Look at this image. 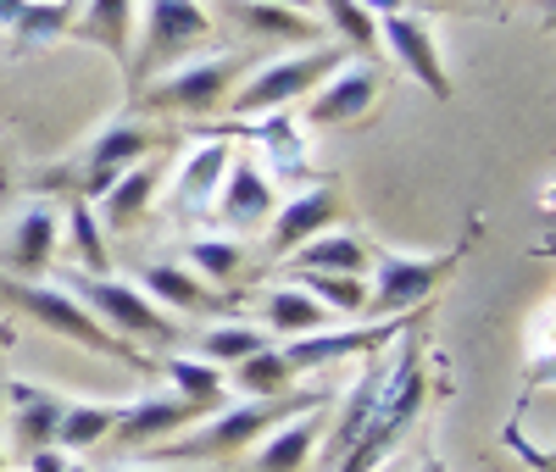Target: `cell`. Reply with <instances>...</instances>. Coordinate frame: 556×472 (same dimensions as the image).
<instances>
[{
  "mask_svg": "<svg viewBox=\"0 0 556 472\" xmlns=\"http://www.w3.org/2000/svg\"><path fill=\"white\" fill-rule=\"evenodd\" d=\"M123 472H156V467H123Z\"/></svg>",
  "mask_w": 556,
  "mask_h": 472,
  "instance_id": "43",
  "label": "cell"
},
{
  "mask_svg": "<svg viewBox=\"0 0 556 472\" xmlns=\"http://www.w3.org/2000/svg\"><path fill=\"white\" fill-rule=\"evenodd\" d=\"M374 267V251H367L362 233H345V228H329L306 240L295 256H290V272H345V278H362Z\"/></svg>",
  "mask_w": 556,
  "mask_h": 472,
  "instance_id": "24",
  "label": "cell"
},
{
  "mask_svg": "<svg viewBox=\"0 0 556 472\" xmlns=\"http://www.w3.org/2000/svg\"><path fill=\"white\" fill-rule=\"evenodd\" d=\"M267 328L285 340H306V334H323V322H329V311H323L306 290H273L267 295Z\"/></svg>",
  "mask_w": 556,
  "mask_h": 472,
  "instance_id": "29",
  "label": "cell"
},
{
  "mask_svg": "<svg viewBox=\"0 0 556 472\" xmlns=\"http://www.w3.org/2000/svg\"><path fill=\"white\" fill-rule=\"evenodd\" d=\"M67 233H73V251H78V261L89 267V278H106L112 256H106V233H101V217H96V206H89V201H78V195H73V206H67Z\"/></svg>",
  "mask_w": 556,
  "mask_h": 472,
  "instance_id": "31",
  "label": "cell"
},
{
  "mask_svg": "<svg viewBox=\"0 0 556 472\" xmlns=\"http://www.w3.org/2000/svg\"><path fill=\"white\" fill-rule=\"evenodd\" d=\"M379 44H390L395 62H401L417 84H424L434 101H451V73H445V62H440V44H434V34H429L424 17H406V12L379 17Z\"/></svg>",
  "mask_w": 556,
  "mask_h": 472,
  "instance_id": "14",
  "label": "cell"
},
{
  "mask_svg": "<svg viewBox=\"0 0 556 472\" xmlns=\"http://www.w3.org/2000/svg\"><path fill=\"white\" fill-rule=\"evenodd\" d=\"M462 261V245L445 256H379V278L367 283V311L362 317H406L412 306H424L440 283L451 278V267Z\"/></svg>",
  "mask_w": 556,
  "mask_h": 472,
  "instance_id": "8",
  "label": "cell"
},
{
  "mask_svg": "<svg viewBox=\"0 0 556 472\" xmlns=\"http://www.w3.org/2000/svg\"><path fill=\"white\" fill-rule=\"evenodd\" d=\"M356 7L367 17H395V12H406V0H356Z\"/></svg>",
  "mask_w": 556,
  "mask_h": 472,
  "instance_id": "37",
  "label": "cell"
},
{
  "mask_svg": "<svg viewBox=\"0 0 556 472\" xmlns=\"http://www.w3.org/2000/svg\"><path fill=\"white\" fill-rule=\"evenodd\" d=\"M267 7H290V12H306L312 0H267Z\"/></svg>",
  "mask_w": 556,
  "mask_h": 472,
  "instance_id": "40",
  "label": "cell"
},
{
  "mask_svg": "<svg viewBox=\"0 0 556 472\" xmlns=\"http://www.w3.org/2000/svg\"><path fill=\"white\" fill-rule=\"evenodd\" d=\"M312 445H317V411H301L262 439V450L245 461V472H301L312 461Z\"/></svg>",
  "mask_w": 556,
  "mask_h": 472,
  "instance_id": "25",
  "label": "cell"
},
{
  "mask_svg": "<svg viewBox=\"0 0 556 472\" xmlns=\"http://www.w3.org/2000/svg\"><path fill=\"white\" fill-rule=\"evenodd\" d=\"M128 400H67L62 422H56V445L62 450H96L112 439L117 417H123Z\"/></svg>",
  "mask_w": 556,
  "mask_h": 472,
  "instance_id": "26",
  "label": "cell"
},
{
  "mask_svg": "<svg viewBox=\"0 0 556 472\" xmlns=\"http://www.w3.org/2000/svg\"><path fill=\"white\" fill-rule=\"evenodd\" d=\"M223 17H235L245 34L273 39V44H317V17L290 12V7H267V0H223Z\"/></svg>",
  "mask_w": 556,
  "mask_h": 472,
  "instance_id": "22",
  "label": "cell"
},
{
  "mask_svg": "<svg viewBox=\"0 0 556 472\" xmlns=\"http://www.w3.org/2000/svg\"><path fill=\"white\" fill-rule=\"evenodd\" d=\"M7 395H12V445H17V456L56 450V422H62V411H67V395L39 390V384H23V378H12Z\"/></svg>",
  "mask_w": 556,
  "mask_h": 472,
  "instance_id": "16",
  "label": "cell"
},
{
  "mask_svg": "<svg viewBox=\"0 0 556 472\" xmlns=\"http://www.w3.org/2000/svg\"><path fill=\"white\" fill-rule=\"evenodd\" d=\"M323 17H329V28L345 39V51H379V17H367L356 0H323Z\"/></svg>",
  "mask_w": 556,
  "mask_h": 472,
  "instance_id": "35",
  "label": "cell"
},
{
  "mask_svg": "<svg viewBox=\"0 0 556 472\" xmlns=\"http://www.w3.org/2000/svg\"><path fill=\"white\" fill-rule=\"evenodd\" d=\"M278 212V195H273V178H262L256 162L235 156L223 173V189H217V222L223 228H256Z\"/></svg>",
  "mask_w": 556,
  "mask_h": 472,
  "instance_id": "17",
  "label": "cell"
},
{
  "mask_svg": "<svg viewBox=\"0 0 556 472\" xmlns=\"http://www.w3.org/2000/svg\"><path fill=\"white\" fill-rule=\"evenodd\" d=\"M184 256H190V272H195V278H206L212 290L235 283V278H240V267H245V251H240L235 240H195Z\"/></svg>",
  "mask_w": 556,
  "mask_h": 472,
  "instance_id": "34",
  "label": "cell"
},
{
  "mask_svg": "<svg viewBox=\"0 0 556 472\" xmlns=\"http://www.w3.org/2000/svg\"><path fill=\"white\" fill-rule=\"evenodd\" d=\"M256 350H267V334L262 328H245V322H223V328H212V334H201V356L212 367H240Z\"/></svg>",
  "mask_w": 556,
  "mask_h": 472,
  "instance_id": "33",
  "label": "cell"
},
{
  "mask_svg": "<svg viewBox=\"0 0 556 472\" xmlns=\"http://www.w3.org/2000/svg\"><path fill=\"white\" fill-rule=\"evenodd\" d=\"M62 290L96 317L106 334H117L123 345H178V322L134 290V283H117V278H89V272H67Z\"/></svg>",
  "mask_w": 556,
  "mask_h": 472,
  "instance_id": "3",
  "label": "cell"
},
{
  "mask_svg": "<svg viewBox=\"0 0 556 472\" xmlns=\"http://www.w3.org/2000/svg\"><path fill=\"white\" fill-rule=\"evenodd\" d=\"M84 44H101V51L128 73L134 51H128V34H134V0H84V12L73 17V28Z\"/></svg>",
  "mask_w": 556,
  "mask_h": 472,
  "instance_id": "23",
  "label": "cell"
},
{
  "mask_svg": "<svg viewBox=\"0 0 556 472\" xmlns=\"http://www.w3.org/2000/svg\"><path fill=\"white\" fill-rule=\"evenodd\" d=\"M206 39H212V17L201 0H146V44L128 62V89H146L151 78L178 67V56L201 51Z\"/></svg>",
  "mask_w": 556,
  "mask_h": 472,
  "instance_id": "7",
  "label": "cell"
},
{
  "mask_svg": "<svg viewBox=\"0 0 556 472\" xmlns=\"http://www.w3.org/2000/svg\"><path fill=\"white\" fill-rule=\"evenodd\" d=\"M374 472H406V467H401V461H379Z\"/></svg>",
  "mask_w": 556,
  "mask_h": 472,
  "instance_id": "41",
  "label": "cell"
},
{
  "mask_svg": "<svg viewBox=\"0 0 556 472\" xmlns=\"http://www.w3.org/2000/svg\"><path fill=\"white\" fill-rule=\"evenodd\" d=\"M256 56L235 51V56H206L195 67H173L162 78H151L139 89V112H173V117H206L217 112L228 94L240 89V78L251 73Z\"/></svg>",
  "mask_w": 556,
  "mask_h": 472,
  "instance_id": "5",
  "label": "cell"
},
{
  "mask_svg": "<svg viewBox=\"0 0 556 472\" xmlns=\"http://www.w3.org/2000/svg\"><path fill=\"white\" fill-rule=\"evenodd\" d=\"M412 328V317H379V322H356V328H340V334H306V340H290L285 350V367H290V378H301V372H312V367H329V361H345V356H379L395 334H406Z\"/></svg>",
  "mask_w": 556,
  "mask_h": 472,
  "instance_id": "10",
  "label": "cell"
},
{
  "mask_svg": "<svg viewBox=\"0 0 556 472\" xmlns=\"http://www.w3.org/2000/svg\"><path fill=\"white\" fill-rule=\"evenodd\" d=\"M235 162V145L228 139H201L190 151V162L178 167V183H173V212H201L217 189H223V173Z\"/></svg>",
  "mask_w": 556,
  "mask_h": 472,
  "instance_id": "21",
  "label": "cell"
},
{
  "mask_svg": "<svg viewBox=\"0 0 556 472\" xmlns=\"http://www.w3.org/2000/svg\"><path fill=\"white\" fill-rule=\"evenodd\" d=\"M429 400V384H424V361H417V340H406V350L390 361V378H384V390H379V406L374 417H367V429L362 439L351 445V456L334 467V472H374L379 461H390L395 439L417 422V411H424Z\"/></svg>",
  "mask_w": 556,
  "mask_h": 472,
  "instance_id": "2",
  "label": "cell"
},
{
  "mask_svg": "<svg viewBox=\"0 0 556 472\" xmlns=\"http://www.w3.org/2000/svg\"><path fill=\"white\" fill-rule=\"evenodd\" d=\"M295 278H301L295 290H306L323 311H351V317L367 311V278H345V272H295Z\"/></svg>",
  "mask_w": 556,
  "mask_h": 472,
  "instance_id": "30",
  "label": "cell"
},
{
  "mask_svg": "<svg viewBox=\"0 0 556 472\" xmlns=\"http://www.w3.org/2000/svg\"><path fill=\"white\" fill-rule=\"evenodd\" d=\"M23 7H28V0H0V28H12L23 17Z\"/></svg>",
  "mask_w": 556,
  "mask_h": 472,
  "instance_id": "38",
  "label": "cell"
},
{
  "mask_svg": "<svg viewBox=\"0 0 556 472\" xmlns=\"http://www.w3.org/2000/svg\"><path fill=\"white\" fill-rule=\"evenodd\" d=\"M374 101H379V67L351 56L306 94V128H345L374 112Z\"/></svg>",
  "mask_w": 556,
  "mask_h": 472,
  "instance_id": "11",
  "label": "cell"
},
{
  "mask_svg": "<svg viewBox=\"0 0 556 472\" xmlns=\"http://www.w3.org/2000/svg\"><path fill=\"white\" fill-rule=\"evenodd\" d=\"M201 417H206V411L190 406L184 395H139V400L123 406V417H117V429H112L106 445H117V450H156V439L184 434V429H190V422H201Z\"/></svg>",
  "mask_w": 556,
  "mask_h": 472,
  "instance_id": "12",
  "label": "cell"
},
{
  "mask_svg": "<svg viewBox=\"0 0 556 472\" xmlns=\"http://www.w3.org/2000/svg\"><path fill=\"white\" fill-rule=\"evenodd\" d=\"M351 51L345 44H317V51H301L290 62H273V67H256L240 78V89L228 94V112L235 117H267V112H285L290 101H301V94H312L323 78H329L334 67H345Z\"/></svg>",
  "mask_w": 556,
  "mask_h": 472,
  "instance_id": "6",
  "label": "cell"
},
{
  "mask_svg": "<svg viewBox=\"0 0 556 472\" xmlns=\"http://www.w3.org/2000/svg\"><path fill=\"white\" fill-rule=\"evenodd\" d=\"M162 372H167L173 395H184L190 406H201L206 417L223 411V367H212V361H190V356H167Z\"/></svg>",
  "mask_w": 556,
  "mask_h": 472,
  "instance_id": "28",
  "label": "cell"
},
{
  "mask_svg": "<svg viewBox=\"0 0 556 472\" xmlns=\"http://www.w3.org/2000/svg\"><path fill=\"white\" fill-rule=\"evenodd\" d=\"M12 195V162H7V151H0V201Z\"/></svg>",
  "mask_w": 556,
  "mask_h": 472,
  "instance_id": "39",
  "label": "cell"
},
{
  "mask_svg": "<svg viewBox=\"0 0 556 472\" xmlns=\"http://www.w3.org/2000/svg\"><path fill=\"white\" fill-rule=\"evenodd\" d=\"M156 145H162V133H156L146 117H117L112 128H101L96 139H89L84 167H78V201L96 206V201L106 195V189H112L134 162H146Z\"/></svg>",
  "mask_w": 556,
  "mask_h": 472,
  "instance_id": "9",
  "label": "cell"
},
{
  "mask_svg": "<svg viewBox=\"0 0 556 472\" xmlns=\"http://www.w3.org/2000/svg\"><path fill=\"white\" fill-rule=\"evenodd\" d=\"M424 472H440V461H429V467H424Z\"/></svg>",
  "mask_w": 556,
  "mask_h": 472,
  "instance_id": "45",
  "label": "cell"
},
{
  "mask_svg": "<svg viewBox=\"0 0 556 472\" xmlns=\"http://www.w3.org/2000/svg\"><path fill=\"white\" fill-rule=\"evenodd\" d=\"M28 467L34 472H67V456L62 450H39V456H28Z\"/></svg>",
  "mask_w": 556,
  "mask_h": 472,
  "instance_id": "36",
  "label": "cell"
},
{
  "mask_svg": "<svg viewBox=\"0 0 556 472\" xmlns=\"http://www.w3.org/2000/svg\"><path fill=\"white\" fill-rule=\"evenodd\" d=\"M0 345H12V322H0Z\"/></svg>",
  "mask_w": 556,
  "mask_h": 472,
  "instance_id": "42",
  "label": "cell"
},
{
  "mask_svg": "<svg viewBox=\"0 0 556 472\" xmlns=\"http://www.w3.org/2000/svg\"><path fill=\"white\" fill-rule=\"evenodd\" d=\"M374 367L362 372V384L345 395V411H340V422H334V434H329V445H323V461L329 467H340L345 456H351V445L362 439V429H367V417H374V406H379V390H384V378H390V361L395 356H367Z\"/></svg>",
  "mask_w": 556,
  "mask_h": 472,
  "instance_id": "20",
  "label": "cell"
},
{
  "mask_svg": "<svg viewBox=\"0 0 556 472\" xmlns=\"http://www.w3.org/2000/svg\"><path fill=\"white\" fill-rule=\"evenodd\" d=\"M0 301H7L12 311H28L39 328H51V334L73 340V345H89V350H101V356H117L128 367H146V356H139L134 345H123L117 334H106V328L89 317L67 290H56V283H28V278H7L0 272Z\"/></svg>",
  "mask_w": 556,
  "mask_h": 472,
  "instance_id": "4",
  "label": "cell"
},
{
  "mask_svg": "<svg viewBox=\"0 0 556 472\" xmlns=\"http://www.w3.org/2000/svg\"><path fill=\"white\" fill-rule=\"evenodd\" d=\"M0 472H7V456H0Z\"/></svg>",
  "mask_w": 556,
  "mask_h": 472,
  "instance_id": "46",
  "label": "cell"
},
{
  "mask_svg": "<svg viewBox=\"0 0 556 472\" xmlns=\"http://www.w3.org/2000/svg\"><path fill=\"white\" fill-rule=\"evenodd\" d=\"M67 472H89V467H78V461H67Z\"/></svg>",
  "mask_w": 556,
  "mask_h": 472,
  "instance_id": "44",
  "label": "cell"
},
{
  "mask_svg": "<svg viewBox=\"0 0 556 472\" xmlns=\"http://www.w3.org/2000/svg\"><path fill=\"white\" fill-rule=\"evenodd\" d=\"M73 17H78V0H28L23 17L7 28L12 34V56H28V51H39V44H51L56 34L73 28Z\"/></svg>",
  "mask_w": 556,
  "mask_h": 472,
  "instance_id": "27",
  "label": "cell"
},
{
  "mask_svg": "<svg viewBox=\"0 0 556 472\" xmlns=\"http://www.w3.org/2000/svg\"><path fill=\"white\" fill-rule=\"evenodd\" d=\"M146 301H156L167 317L173 311H195V317H223L228 306H235V295L228 290H212L206 278H195L190 267H178V261H146L139 267V283H134Z\"/></svg>",
  "mask_w": 556,
  "mask_h": 472,
  "instance_id": "13",
  "label": "cell"
},
{
  "mask_svg": "<svg viewBox=\"0 0 556 472\" xmlns=\"http://www.w3.org/2000/svg\"><path fill=\"white\" fill-rule=\"evenodd\" d=\"M56 245H62V212H56L51 201H34V206L12 222L7 251H0V256H7V267H12L17 278H34V272L51 267Z\"/></svg>",
  "mask_w": 556,
  "mask_h": 472,
  "instance_id": "18",
  "label": "cell"
},
{
  "mask_svg": "<svg viewBox=\"0 0 556 472\" xmlns=\"http://www.w3.org/2000/svg\"><path fill=\"white\" fill-rule=\"evenodd\" d=\"M323 400H329V390L312 384V390H290V395H273V400H240V406H223L212 411V422H201V429H190L167 456L178 461H217V456H240L251 445H262L278 422H290L301 411H317Z\"/></svg>",
  "mask_w": 556,
  "mask_h": 472,
  "instance_id": "1",
  "label": "cell"
},
{
  "mask_svg": "<svg viewBox=\"0 0 556 472\" xmlns=\"http://www.w3.org/2000/svg\"><path fill=\"white\" fill-rule=\"evenodd\" d=\"M235 384L251 400H273V395H290L295 378H290V367H285V356H278V350H256V356H245L235 367Z\"/></svg>",
  "mask_w": 556,
  "mask_h": 472,
  "instance_id": "32",
  "label": "cell"
},
{
  "mask_svg": "<svg viewBox=\"0 0 556 472\" xmlns=\"http://www.w3.org/2000/svg\"><path fill=\"white\" fill-rule=\"evenodd\" d=\"M162 167L156 162H134L106 195L96 201V217H101V228H112V233H134L139 222L151 217V206H156V189H162Z\"/></svg>",
  "mask_w": 556,
  "mask_h": 472,
  "instance_id": "19",
  "label": "cell"
},
{
  "mask_svg": "<svg viewBox=\"0 0 556 472\" xmlns=\"http://www.w3.org/2000/svg\"><path fill=\"white\" fill-rule=\"evenodd\" d=\"M340 183H317V189H306V195H295V201H285L273 212V233H267V251L273 256H295L306 240H317V233H329V222L340 217Z\"/></svg>",
  "mask_w": 556,
  "mask_h": 472,
  "instance_id": "15",
  "label": "cell"
}]
</instances>
